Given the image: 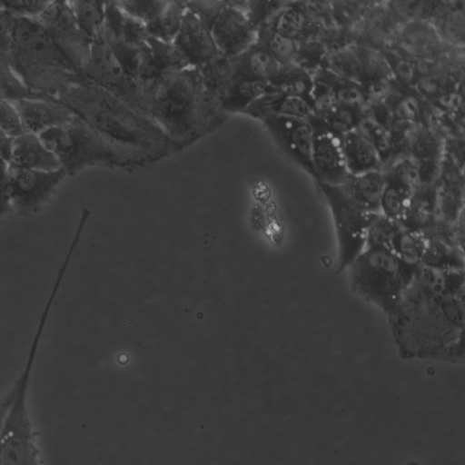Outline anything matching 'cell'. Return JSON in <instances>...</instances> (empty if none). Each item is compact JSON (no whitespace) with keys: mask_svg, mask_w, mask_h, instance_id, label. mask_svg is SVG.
Instances as JSON below:
<instances>
[{"mask_svg":"<svg viewBox=\"0 0 465 465\" xmlns=\"http://www.w3.org/2000/svg\"><path fill=\"white\" fill-rule=\"evenodd\" d=\"M383 101L391 108L395 121L419 124L423 100L413 87H407L393 81L392 88Z\"/></svg>","mask_w":465,"mask_h":465,"instance_id":"1f68e13d","label":"cell"},{"mask_svg":"<svg viewBox=\"0 0 465 465\" xmlns=\"http://www.w3.org/2000/svg\"><path fill=\"white\" fill-rule=\"evenodd\" d=\"M39 136L67 176L88 167L110 165L117 161L105 140L77 116Z\"/></svg>","mask_w":465,"mask_h":465,"instance_id":"52a82bcc","label":"cell"},{"mask_svg":"<svg viewBox=\"0 0 465 465\" xmlns=\"http://www.w3.org/2000/svg\"><path fill=\"white\" fill-rule=\"evenodd\" d=\"M81 74L84 79L109 91L144 115L142 103L143 84L134 81L125 73L105 40L103 30L91 42Z\"/></svg>","mask_w":465,"mask_h":465,"instance_id":"ba28073f","label":"cell"},{"mask_svg":"<svg viewBox=\"0 0 465 465\" xmlns=\"http://www.w3.org/2000/svg\"><path fill=\"white\" fill-rule=\"evenodd\" d=\"M1 3L15 17L37 18L50 1L14 0Z\"/></svg>","mask_w":465,"mask_h":465,"instance_id":"680465c9","label":"cell"},{"mask_svg":"<svg viewBox=\"0 0 465 465\" xmlns=\"http://www.w3.org/2000/svg\"><path fill=\"white\" fill-rule=\"evenodd\" d=\"M196 70L204 90L217 100L233 80L232 58L223 54H219L208 63L197 67Z\"/></svg>","mask_w":465,"mask_h":465,"instance_id":"836d02e7","label":"cell"},{"mask_svg":"<svg viewBox=\"0 0 465 465\" xmlns=\"http://www.w3.org/2000/svg\"><path fill=\"white\" fill-rule=\"evenodd\" d=\"M211 32L220 54L229 58L242 54L256 38V31L245 14L231 6L227 1Z\"/></svg>","mask_w":465,"mask_h":465,"instance_id":"9a60e30c","label":"cell"},{"mask_svg":"<svg viewBox=\"0 0 465 465\" xmlns=\"http://www.w3.org/2000/svg\"><path fill=\"white\" fill-rule=\"evenodd\" d=\"M14 139L0 131V161L9 164Z\"/></svg>","mask_w":465,"mask_h":465,"instance_id":"e7e4bbea","label":"cell"},{"mask_svg":"<svg viewBox=\"0 0 465 465\" xmlns=\"http://www.w3.org/2000/svg\"><path fill=\"white\" fill-rule=\"evenodd\" d=\"M53 305L52 300L45 302L24 369L12 385L13 398L0 427V465H40L27 398L35 357Z\"/></svg>","mask_w":465,"mask_h":465,"instance_id":"5b68a950","label":"cell"},{"mask_svg":"<svg viewBox=\"0 0 465 465\" xmlns=\"http://www.w3.org/2000/svg\"><path fill=\"white\" fill-rule=\"evenodd\" d=\"M25 98H47L30 92L14 73L9 57L0 54V100L15 102Z\"/></svg>","mask_w":465,"mask_h":465,"instance_id":"bcb514c9","label":"cell"},{"mask_svg":"<svg viewBox=\"0 0 465 465\" xmlns=\"http://www.w3.org/2000/svg\"><path fill=\"white\" fill-rule=\"evenodd\" d=\"M423 234L426 238L423 266L444 272L464 270V250L458 246L450 228L438 226Z\"/></svg>","mask_w":465,"mask_h":465,"instance_id":"d6986e66","label":"cell"},{"mask_svg":"<svg viewBox=\"0 0 465 465\" xmlns=\"http://www.w3.org/2000/svg\"><path fill=\"white\" fill-rule=\"evenodd\" d=\"M9 165L39 171L61 169L58 160L40 136L29 133L14 139Z\"/></svg>","mask_w":465,"mask_h":465,"instance_id":"603a6c76","label":"cell"},{"mask_svg":"<svg viewBox=\"0 0 465 465\" xmlns=\"http://www.w3.org/2000/svg\"><path fill=\"white\" fill-rule=\"evenodd\" d=\"M312 75L331 88L338 104L360 110L367 107L368 97L361 84L337 76L323 68L318 69Z\"/></svg>","mask_w":465,"mask_h":465,"instance_id":"4dcf8cb0","label":"cell"},{"mask_svg":"<svg viewBox=\"0 0 465 465\" xmlns=\"http://www.w3.org/2000/svg\"><path fill=\"white\" fill-rule=\"evenodd\" d=\"M35 19L57 48L81 73L92 41L80 30L68 1H50Z\"/></svg>","mask_w":465,"mask_h":465,"instance_id":"8fae6325","label":"cell"},{"mask_svg":"<svg viewBox=\"0 0 465 465\" xmlns=\"http://www.w3.org/2000/svg\"><path fill=\"white\" fill-rule=\"evenodd\" d=\"M264 25L297 43L317 39L325 27L295 6L292 1H286Z\"/></svg>","mask_w":465,"mask_h":465,"instance_id":"ffe728a7","label":"cell"},{"mask_svg":"<svg viewBox=\"0 0 465 465\" xmlns=\"http://www.w3.org/2000/svg\"><path fill=\"white\" fill-rule=\"evenodd\" d=\"M385 184L383 171L349 174L340 186L351 201L364 212L380 213L381 198Z\"/></svg>","mask_w":465,"mask_h":465,"instance_id":"cb8c5ba5","label":"cell"},{"mask_svg":"<svg viewBox=\"0 0 465 465\" xmlns=\"http://www.w3.org/2000/svg\"><path fill=\"white\" fill-rule=\"evenodd\" d=\"M464 282L465 270H418L389 316L401 357L437 360L464 336Z\"/></svg>","mask_w":465,"mask_h":465,"instance_id":"6da1fadb","label":"cell"},{"mask_svg":"<svg viewBox=\"0 0 465 465\" xmlns=\"http://www.w3.org/2000/svg\"><path fill=\"white\" fill-rule=\"evenodd\" d=\"M66 176L62 168L54 171H39L9 165L12 209L21 215L37 213L52 199Z\"/></svg>","mask_w":465,"mask_h":465,"instance_id":"30bf717a","label":"cell"},{"mask_svg":"<svg viewBox=\"0 0 465 465\" xmlns=\"http://www.w3.org/2000/svg\"><path fill=\"white\" fill-rule=\"evenodd\" d=\"M272 91L262 81L234 78L218 98L223 113H242L257 99Z\"/></svg>","mask_w":465,"mask_h":465,"instance_id":"f1b7e54d","label":"cell"},{"mask_svg":"<svg viewBox=\"0 0 465 465\" xmlns=\"http://www.w3.org/2000/svg\"><path fill=\"white\" fill-rule=\"evenodd\" d=\"M9 63L30 92L47 98L83 78L35 18L15 17Z\"/></svg>","mask_w":465,"mask_h":465,"instance_id":"277c9868","label":"cell"},{"mask_svg":"<svg viewBox=\"0 0 465 465\" xmlns=\"http://www.w3.org/2000/svg\"><path fill=\"white\" fill-rule=\"evenodd\" d=\"M317 40L329 52L352 45L353 35L351 30L332 25L325 26L320 33Z\"/></svg>","mask_w":465,"mask_h":465,"instance_id":"6f0895ef","label":"cell"},{"mask_svg":"<svg viewBox=\"0 0 465 465\" xmlns=\"http://www.w3.org/2000/svg\"><path fill=\"white\" fill-rule=\"evenodd\" d=\"M173 44L186 60L190 68L200 67L221 54L211 29L187 9Z\"/></svg>","mask_w":465,"mask_h":465,"instance_id":"2e32d148","label":"cell"},{"mask_svg":"<svg viewBox=\"0 0 465 465\" xmlns=\"http://www.w3.org/2000/svg\"><path fill=\"white\" fill-rule=\"evenodd\" d=\"M437 360L463 363L464 362V336L445 347Z\"/></svg>","mask_w":465,"mask_h":465,"instance_id":"be15d7a7","label":"cell"},{"mask_svg":"<svg viewBox=\"0 0 465 465\" xmlns=\"http://www.w3.org/2000/svg\"><path fill=\"white\" fill-rule=\"evenodd\" d=\"M426 238L422 232L401 228L393 238L390 250L395 256L407 286L422 266Z\"/></svg>","mask_w":465,"mask_h":465,"instance_id":"484cf974","label":"cell"},{"mask_svg":"<svg viewBox=\"0 0 465 465\" xmlns=\"http://www.w3.org/2000/svg\"><path fill=\"white\" fill-rule=\"evenodd\" d=\"M286 1H247L245 15L251 26L257 31L266 25L284 5Z\"/></svg>","mask_w":465,"mask_h":465,"instance_id":"f5cc1de1","label":"cell"},{"mask_svg":"<svg viewBox=\"0 0 465 465\" xmlns=\"http://www.w3.org/2000/svg\"><path fill=\"white\" fill-rule=\"evenodd\" d=\"M56 100L98 133L116 157L119 146L120 153H153L168 140L151 119L84 78L62 91Z\"/></svg>","mask_w":465,"mask_h":465,"instance_id":"3957f363","label":"cell"},{"mask_svg":"<svg viewBox=\"0 0 465 465\" xmlns=\"http://www.w3.org/2000/svg\"><path fill=\"white\" fill-rule=\"evenodd\" d=\"M308 121L313 132L312 162L317 183L342 184L349 175L343 154L342 136L332 131L321 117L312 114Z\"/></svg>","mask_w":465,"mask_h":465,"instance_id":"7c38bea8","label":"cell"},{"mask_svg":"<svg viewBox=\"0 0 465 465\" xmlns=\"http://www.w3.org/2000/svg\"><path fill=\"white\" fill-rule=\"evenodd\" d=\"M444 155V139L420 124L412 129L409 140V156L415 160L440 161Z\"/></svg>","mask_w":465,"mask_h":465,"instance_id":"74e56055","label":"cell"},{"mask_svg":"<svg viewBox=\"0 0 465 465\" xmlns=\"http://www.w3.org/2000/svg\"><path fill=\"white\" fill-rule=\"evenodd\" d=\"M431 24L443 44L455 48H464L465 1H446L444 7Z\"/></svg>","mask_w":465,"mask_h":465,"instance_id":"f546056e","label":"cell"},{"mask_svg":"<svg viewBox=\"0 0 465 465\" xmlns=\"http://www.w3.org/2000/svg\"><path fill=\"white\" fill-rule=\"evenodd\" d=\"M243 114L262 121L282 116L308 119L312 111L304 98L271 91L253 102Z\"/></svg>","mask_w":465,"mask_h":465,"instance_id":"7402d4cb","label":"cell"},{"mask_svg":"<svg viewBox=\"0 0 465 465\" xmlns=\"http://www.w3.org/2000/svg\"><path fill=\"white\" fill-rule=\"evenodd\" d=\"M255 41L282 65L293 64L299 43L262 25L256 31Z\"/></svg>","mask_w":465,"mask_h":465,"instance_id":"7bdbcfd3","label":"cell"},{"mask_svg":"<svg viewBox=\"0 0 465 465\" xmlns=\"http://www.w3.org/2000/svg\"><path fill=\"white\" fill-rule=\"evenodd\" d=\"M116 2L126 15L142 22L145 25L160 15L168 3V1L158 0H132Z\"/></svg>","mask_w":465,"mask_h":465,"instance_id":"816d5d0a","label":"cell"},{"mask_svg":"<svg viewBox=\"0 0 465 465\" xmlns=\"http://www.w3.org/2000/svg\"><path fill=\"white\" fill-rule=\"evenodd\" d=\"M326 53L317 39L299 43L293 64L312 74L322 67Z\"/></svg>","mask_w":465,"mask_h":465,"instance_id":"f907efd6","label":"cell"},{"mask_svg":"<svg viewBox=\"0 0 465 465\" xmlns=\"http://www.w3.org/2000/svg\"><path fill=\"white\" fill-rule=\"evenodd\" d=\"M374 3L375 1H331L333 25L352 30Z\"/></svg>","mask_w":465,"mask_h":465,"instance_id":"f6af8a7d","label":"cell"},{"mask_svg":"<svg viewBox=\"0 0 465 465\" xmlns=\"http://www.w3.org/2000/svg\"><path fill=\"white\" fill-rule=\"evenodd\" d=\"M445 46L447 45L441 42L432 24L420 21L402 25L391 48L415 60L438 52Z\"/></svg>","mask_w":465,"mask_h":465,"instance_id":"44dd1931","label":"cell"},{"mask_svg":"<svg viewBox=\"0 0 465 465\" xmlns=\"http://www.w3.org/2000/svg\"><path fill=\"white\" fill-rule=\"evenodd\" d=\"M0 131L13 139L25 133L14 102L0 100Z\"/></svg>","mask_w":465,"mask_h":465,"instance_id":"9f6ffc18","label":"cell"},{"mask_svg":"<svg viewBox=\"0 0 465 465\" xmlns=\"http://www.w3.org/2000/svg\"><path fill=\"white\" fill-rule=\"evenodd\" d=\"M147 44L157 77L190 68L173 43L163 42L148 36Z\"/></svg>","mask_w":465,"mask_h":465,"instance_id":"b9f144b4","label":"cell"},{"mask_svg":"<svg viewBox=\"0 0 465 465\" xmlns=\"http://www.w3.org/2000/svg\"><path fill=\"white\" fill-rule=\"evenodd\" d=\"M280 150L316 180L312 162V127L308 119L272 117L262 120Z\"/></svg>","mask_w":465,"mask_h":465,"instance_id":"4fadbf2b","label":"cell"},{"mask_svg":"<svg viewBox=\"0 0 465 465\" xmlns=\"http://www.w3.org/2000/svg\"><path fill=\"white\" fill-rule=\"evenodd\" d=\"M402 228L401 224L381 213H373L369 223L364 248H391L393 238Z\"/></svg>","mask_w":465,"mask_h":465,"instance_id":"ee69618b","label":"cell"},{"mask_svg":"<svg viewBox=\"0 0 465 465\" xmlns=\"http://www.w3.org/2000/svg\"><path fill=\"white\" fill-rule=\"evenodd\" d=\"M143 112L171 143L184 144L208 131L221 113L196 68L160 75L143 88Z\"/></svg>","mask_w":465,"mask_h":465,"instance_id":"7a4b0ae2","label":"cell"},{"mask_svg":"<svg viewBox=\"0 0 465 465\" xmlns=\"http://www.w3.org/2000/svg\"><path fill=\"white\" fill-rule=\"evenodd\" d=\"M233 79H251L270 82L279 73L282 65L262 46L253 42L239 55L232 58Z\"/></svg>","mask_w":465,"mask_h":465,"instance_id":"d4e9b609","label":"cell"},{"mask_svg":"<svg viewBox=\"0 0 465 465\" xmlns=\"http://www.w3.org/2000/svg\"><path fill=\"white\" fill-rule=\"evenodd\" d=\"M25 133L41 135L71 122L76 115L65 104L52 98H25L14 102Z\"/></svg>","mask_w":465,"mask_h":465,"instance_id":"e0dca14e","label":"cell"},{"mask_svg":"<svg viewBox=\"0 0 465 465\" xmlns=\"http://www.w3.org/2000/svg\"><path fill=\"white\" fill-rule=\"evenodd\" d=\"M357 130L376 148L380 154L384 170L390 163L391 160L388 130L376 122L368 114L366 108L362 113Z\"/></svg>","mask_w":465,"mask_h":465,"instance_id":"c3c4849f","label":"cell"},{"mask_svg":"<svg viewBox=\"0 0 465 465\" xmlns=\"http://www.w3.org/2000/svg\"><path fill=\"white\" fill-rule=\"evenodd\" d=\"M295 6L325 26L332 25L331 1H292Z\"/></svg>","mask_w":465,"mask_h":465,"instance_id":"91938a15","label":"cell"},{"mask_svg":"<svg viewBox=\"0 0 465 465\" xmlns=\"http://www.w3.org/2000/svg\"><path fill=\"white\" fill-rule=\"evenodd\" d=\"M13 398L12 387L8 389L3 395L0 396V427L6 412V410Z\"/></svg>","mask_w":465,"mask_h":465,"instance_id":"03108f58","label":"cell"},{"mask_svg":"<svg viewBox=\"0 0 465 465\" xmlns=\"http://www.w3.org/2000/svg\"><path fill=\"white\" fill-rule=\"evenodd\" d=\"M15 17L0 1V54L9 57Z\"/></svg>","mask_w":465,"mask_h":465,"instance_id":"94428289","label":"cell"},{"mask_svg":"<svg viewBox=\"0 0 465 465\" xmlns=\"http://www.w3.org/2000/svg\"><path fill=\"white\" fill-rule=\"evenodd\" d=\"M401 27L386 2L375 1L351 30L353 44L377 51L391 48Z\"/></svg>","mask_w":465,"mask_h":465,"instance_id":"5bb4252c","label":"cell"},{"mask_svg":"<svg viewBox=\"0 0 465 465\" xmlns=\"http://www.w3.org/2000/svg\"><path fill=\"white\" fill-rule=\"evenodd\" d=\"M185 11V1H168L162 13L145 25L149 37L173 43L181 28Z\"/></svg>","mask_w":465,"mask_h":465,"instance_id":"e575fe53","label":"cell"},{"mask_svg":"<svg viewBox=\"0 0 465 465\" xmlns=\"http://www.w3.org/2000/svg\"><path fill=\"white\" fill-rule=\"evenodd\" d=\"M380 52L390 68L393 80L403 86L413 87L418 79L414 60L393 48Z\"/></svg>","mask_w":465,"mask_h":465,"instance_id":"7dc6e473","label":"cell"},{"mask_svg":"<svg viewBox=\"0 0 465 465\" xmlns=\"http://www.w3.org/2000/svg\"><path fill=\"white\" fill-rule=\"evenodd\" d=\"M269 84L272 91L302 97L308 101L313 84V78L305 70L291 64L282 66Z\"/></svg>","mask_w":465,"mask_h":465,"instance_id":"d590c367","label":"cell"},{"mask_svg":"<svg viewBox=\"0 0 465 465\" xmlns=\"http://www.w3.org/2000/svg\"><path fill=\"white\" fill-rule=\"evenodd\" d=\"M80 30L92 41L104 28L105 2L68 1Z\"/></svg>","mask_w":465,"mask_h":465,"instance_id":"f35d334b","label":"cell"},{"mask_svg":"<svg viewBox=\"0 0 465 465\" xmlns=\"http://www.w3.org/2000/svg\"><path fill=\"white\" fill-rule=\"evenodd\" d=\"M308 103L312 111V114L321 118L338 104L331 88L324 83L314 78Z\"/></svg>","mask_w":465,"mask_h":465,"instance_id":"db71d44e","label":"cell"},{"mask_svg":"<svg viewBox=\"0 0 465 465\" xmlns=\"http://www.w3.org/2000/svg\"><path fill=\"white\" fill-rule=\"evenodd\" d=\"M385 175V184L381 198L380 213L401 223L412 193L392 177Z\"/></svg>","mask_w":465,"mask_h":465,"instance_id":"ab89813d","label":"cell"},{"mask_svg":"<svg viewBox=\"0 0 465 465\" xmlns=\"http://www.w3.org/2000/svg\"><path fill=\"white\" fill-rule=\"evenodd\" d=\"M385 2L401 25L420 21L431 23L446 3V1L429 0H392Z\"/></svg>","mask_w":465,"mask_h":465,"instance_id":"d6a6232c","label":"cell"},{"mask_svg":"<svg viewBox=\"0 0 465 465\" xmlns=\"http://www.w3.org/2000/svg\"><path fill=\"white\" fill-rule=\"evenodd\" d=\"M342 148L349 174L383 170L378 151L357 129L342 136Z\"/></svg>","mask_w":465,"mask_h":465,"instance_id":"4316f807","label":"cell"},{"mask_svg":"<svg viewBox=\"0 0 465 465\" xmlns=\"http://www.w3.org/2000/svg\"><path fill=\"white\" fill-rule=\"evenodd\" d=\"M352 292L388 315L397 308L406 287L400 266L387 248H364L350 264Z\"/></svg>","mask_w":465,"mask_h":465,"instance_id":"8992f818","label":"cell"},{"mask_svg":"<svg viewBox=\"0 0 465 465\" xmlns=\"http://www.w3.org/2000/svg\"><path fill=\"white\" fill-rule=\"evenodd\" d=\"M464 70L419 77L413 86L423 101L430 102L441 94L462 86Z\"/></svg>","mask_w":465,"mask_h":465,"instance_id":"60d3db41","label":"cell"},{"mask_svg":"<svg viewBox=\"0 0 465 465\" xmlns=\"http://www.w3.org/2000/svg\"><path fill=\"white\" fill-rule=\"evenodd\" d=\"M364 110L337 104L322 119L341 136L357 129Z\"/></svg>","mask_w":465,"mask_h":465,"instance_id":"681fc988","label":"cell"},{"mask_svg":"<svg viewBox=\"0 0 465 465\" xmlns=\"http://www.w3.org/2000/svg\"><path fill=\"white\" fill-rule=\"evenodd\" d=\"M225 5L226 1H185L186 9L210 29Z\"/></svg>","mask_w":465,"mask_h":465,"instance_id":"11a10c76","label":"cell"},{"mask_svg":"<svg viewBox=\"0 0 465 465\" xmlns=\"http://www.w3.org/2000/svg\"><path fill=\"white\" fill-rule=\"evenodd\" d=\"M435 184L421 187L412 193L401 223L403 228L424 233L434 225L438 220Z\"/></svg>","mask_w":465,"mask_h":465,"instance_id":"83f0119b","label":"cell"},{"mask_svg":"<svg viewBox=\"0 0 465 465\" xmlns=\"http://www.w3.org/2000/svg\"><path fill=\"white\" fill-rule=\"evenodd\" d=\"M437 216L453 223L464 213L463 171L443 155L435 184Z\"/></svg>","mask_w":465,"mask_h":465,"instance_id":"ac0fdd59","label":"cell"},{"mask_svg":"<svg viewBox=\"0 0 465 465\" xmlns=\"http://www.w3.org/2000/svg\"><path fill=\"white\" fill-rule=\"evenodd\" d=\"M333 219L338 242V272L348 268L363 251L373 213L354 204L340 185L319 183Z\"/></svg>","mask_w":465,"mask_h":465,"instance_id":"9c48e42d","label":"cell"},{"mask_svg":"<svg viewBox=\"0 0 465 465\" xmlns=\"http://www.w3.org/2000/svg\"><path fill=\"white\" fill-rule=\"evenodd\" d=\"M9 164L0 161V222L12 209L9 193Z\"/></svg>","mask_w":465,"mask_h":465,"instance_id":"6125c7cd","label":"cell"},{"mask_svg":"<svg viewBox=\"0 0 465 465\" xmlns=\"http://www.w3.org/2000/svg\"><path fill=\"white\" fill-rule=\"evenodd\" d=\"M321 68L362 84L361 63L352 45L327 52Z\"/></svg>","mask_w":465,"mask_h":465,"instance_id":"8d00e7d4","label":"cell"}]
</instances>
